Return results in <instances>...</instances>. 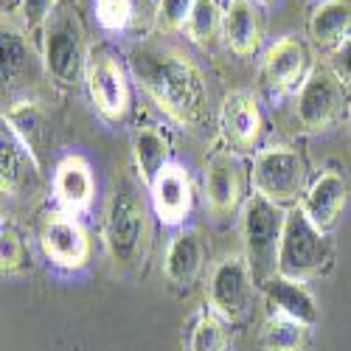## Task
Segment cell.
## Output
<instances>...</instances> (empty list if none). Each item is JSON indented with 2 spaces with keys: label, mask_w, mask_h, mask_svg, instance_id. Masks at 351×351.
<instances>
[{
  "label": "cell",
  "mask_w": 351,
  "mask_h": 351,
  "mask_svg": "<svg viewBox=\"0 0 351 351\" xmlns=\"http://www.w3.org/2000/svg\"><path fill=\"white\" fill-rule=\"evenodd\" d=\"M346 202H348V186L346 178L337 169H324L317 178L306 186L304 197L298 199V208L309 217V222L315 228H320L324 233H329L337 219L346 211Z\"/></svg>",
  "instance_id": "obj_16"
},
{
  "label": "cell",
  "mask_w": 351,
  "mask_h": 351,
  "mask_svg": "<svg viewBox=\"0 0 351 351\" xmlns=\"http://www.w3.org/2000/svg\"><path fill=\"white\" fill-rule=\"evenodd\" d=\"M222 14H225V6L219 0H197L194 12L186 23V37L197 45L214 43L217 34L222 37Z\"/></svg>",
  "instance_id": "obj_26"
},
{
  "label": "cell",
  "mask_w": 351,
  "mask_h": 351,
  "mask_svg": "<svg viewBox=\"0 0 351 351\" xmlns=\"http://www.w3.org/2000/svg\"><path fill=\"white\" fill-rule=\"evenodd\" d=\"M0 265H3V273L9 276L20 273L28 265L25 239L12 222H3V228H0Z\"/></svg>",
  "instance_id": "obj_29"
},
{
  "label": "cell",
  "mask_w": 351,
  "mask_h": 351,
  "mask_svg": "<svg viewBox=\"0 0 351 351\" xmlns=\"http://www.w3.org/2000/svg\"><path fill=\"white\" fill-rule=\"evenodd\" d=\"M141 90L169 121L199 130L208 121V82L186 51L166 40H141L127 53Z\"/></svg>",
  "instance_id": "obj_1"
},
{
  "label": "cell",
  "mask_w": 351,
  "mask_h": 351,
  "mask_svg": "<svg viewBox=\"0 0 351 351\" xmlns=\"http://www.w3.org/2000/svg\"><path fill=\"white\" fill-rule=\"evenodd\" d=\"M348 115H351V107H348Z\"/></svg>",
  "instance_id": "obj_33"
},
{
  "label": "cell",
  "mask_w": 351,
  "mask_h": 351,
  "mask_svg": "<svg viewBox=\"0 0 351 351\" xmlns=\"http://www.w3.org/2000/svg\"><path fill=\"white\" fill-rule=\"evenodd\" d=\"M130 146H132V169L143 186H149L158 178V171L171 163L169 160V141L155 124L135 127Z\"/></svg>",
  "instance_id": "obj_23"
},
{
  "label": "cell",
  "mask_w": 351,
  "mask_h": 351,
  "mask_svg": "<svg viewBox=\"0 0 351 351\" xmlns=\"http://www.w3.org/2000/svg\"><path fill=\"white\" fill-rule=\"evenodd\" d=\"M197 0H158V23L163 32H186V23L194 12Z\"/></svg>",
  "instance_id": "obj_30"
},
{
  "label": "cell",
  "mask_w": 351,
  "mask_h": 351,
  "mask_svg": "<svg viewBox=\"0 0 351 351\" xmlns=\"http://www.w3.org/2000/svg\"><path fill=\"white\" fill-rule=\"evenodd\" d=\"M309 332L312 326L270 312L267 320L261 324L258 343L261 351H309Z\"/></svg>",
  "instance_id": "obj_24"
},
{
  "label": "cell",
  "mask_w": 351,
  "mask_h": 351,
  "mask_svg": "<svg viewBox=\"0 0 351 351\" xmlns=\"http://www.w3.org/2000/svg\"><path fill=\"white\" fill-rule=\"evenodd\" d=\"M146 191H149V206L160 225L183 228L194 206V186L186 166L171 160L158 171V178L146 186Z\"/></svg>",
  "instance_id": "obj_14"
},
{
  "label": "cell",
  "mask_w": 351,
  "mask_h": 351,
  "mask_svg": "<svg viewBox=\"0 0 351 351\" xmlns=\"http://www.w3.org/2000/svg\"><path fill=\"white\" fill-rule=\"evenodd\" d=\"M261 37H265V20H261L258 0H228L222 14L225 48L239 60H247L261 48Z\"/></svg>",
  "instance_id": "obj_18"
},
{
  "label": "cell",
  "mask_w": 351,
  "mask_h": 351,
  "mask_svg": "<svg viewBox=\"0 0 351 351\" xmlns=\"http://www.w3.org/2000/svg\"><path fill=\"white\" fill-rule=\"evenodd\" d=\"M0 51H3V82H14L23 76L32 60V48H28L25 37L14 28L3 25V37H0Z\"/></svg>",
  "instance_id": "obj_27"
},
{
  "label": "cell",
  "mask_w": 351,
  "mask_h": 351,
  "mask_svg": "<svg viewBox=\"0 0 351 351\" xmlns=\"http://www.w3.org/2000/svg\"><path fill=\"white\" fill-rule=\"evenodd\" d=\"M284 219H287V208L261 194H250L239 208V230L245 242V256L250 261L258 284L276 273Z\"/></svg>",
  "instance_id": "obj_3"
},
{
  "label": "cell",
  "mask_w": 351,
  "mask_h": 351,
  "mask_svg": "<svg viewBox=\"0 0 351 351\" xmlns=\"http://www.w3.org/2000/svg\"><path fill=\"white\" fill-rule=\"evenodd\" d=\"M329 65L340 76V82L351 90V37H346L335 51H329Z\"/></svg>",
  "instance_id": "obj_32"
},
{
  "label": "cell",
  "mask_w": 351,
  "mask_h": 351,
  "mask_svg": "<svg viewBox=\"0 0 351 351\" xmlns=\"http://www.w3.org/2000/svg\"><path fill=\"white\" fill-rule=\"evenodd\" d=\"M306 32L317 48L335 51L351 37V0H315L306 17Z\"/></svg>",
  "instance_id": "obj_21"
},
{
  "label": "cell",
  "mask_w": 351,
  "mask_h": 351,
  "mask_svg": "<svg viewBox=\"0 0 351 351\" xmlns=\"http://www.w3.org/2000/svg\"><path fill=\"white\" fill-rule=\"evenodd\" d=\"M309 48L301 37L287 34L281 40H276L267 51L265 60H261V84L270 96H284L298 90L301 82L309 73Z\"/></svg>",
  "instance_id": "obj_12"
},
{
  "label": "cell",
  "mask_w": 351,
  "mask_h": 351,
  "mask_svg": "<svg viewBox=\"0 0 351 351\" xmlns=\"http://www.w3.org/2000/svg\"><path fill=\"white\" fill-rule=\"evenodd\" d=\"M219 132L230 152H258L265 135V115L250 90H230L219 107Z\"/></svg>",
  "instance_id": "obj_11"
},
{
  "label": "cell",
  "mask_w": 351,
  "mask_h": 351,
  "mask_svg": "<svg viewBox=\"0 0 351 351\" xmlns=\"http://www.w3.org/2000/svg\"><path fill=\"white\" fill-rule=\"evenodd\" d=\"M3 124L25 143V149L43 163V152L51 141V124L48 115L37 101H14L9 110H3Z\"/></svg>",
  "instance_id": "obj_22"
},
{
  "label": "cell",
  "mask_w": 351,
  "mask_h": 351,
  "mask_svg": "<svg viewBox=\"0 0 351 351\" xmlns=\"http://www.w3.org/2000/svg\"><path fill=\"white\" fill-rule=\"evenodd\" d=\"M202 191H206V206L219 217L237 214L242 208L247 197H245V169L237 152L219 149L208 158Z\"/></svg>",
  "instance_id": "obj_13"
},
{
  "label": "cell",
  "mask_w": 351,
  "mask_h": 351,
  "mask_svg": "<svg viewBox=\"0 0 351 351\" xmlns=\"http://www.w3.org/2000/svg\"><path fill=\"white\" fill-rule=\"evenodd\" d=\"M93 12L107 34H124L135 20V0H93Z\"/></svg>",
  "instance_id": "obj_28"
},
{
  "label": "cell",
  "mask_w": 351,
  "mask_h": 351,
  "mask_svg": "<svg viewBox=\"0 0 351 351\" xmlns=\"http://www.w3.org/2000/svg\"><path fill=\"white\" fill-rule=\"evenodd\" d=\"M56 9H60V0H20V14L28 32H43Z\"/></svg>",
  "instance_id": "obj_31"
},
{
  "label": "cell",
  "mask_w": 351,
  "mask_h": 351,
  "mask_svg": "<svg viewBox=\"0 0 351 351\" xmlns=\"http://www.w3.org/2000/svg\"><path fill=\"white\" fill-rule=\"evenodd\" d=\"M84 90L90 96L93 110L107 124H121L130 107L132 90L124 62L104 45H93L87 51V68H84Z\"/></svg>",
  "instance_id": "obj_6"
},
{
  "label": "cell",
  "mask_w": 351,
  "mask_h": 351,
  "mask_svg": "<svg viewBox=\"0 0 351 351\" xmlns=\"http://www.w3.org/2000/svg\"><path fill=\"white\" fill-rule=\"evenodd\" d=\"M37 239L48 265H53L56 270L76 273L90 261V237L76 214H68L62 208L45 211L37 228Z\"/></svg>",
  "instance_id": "obj_10"
},
{
  "label": "cell",
  "mask_w": 351,
  "mask_h": 351,
  "mask_svg": "<svg viewBox=\"0 0 351 351\" xmlns=\"http://www.w3.org/2000/svg\"><path fill=\"white\" fill-rule=\"evenodd\" d=\"M40 180H43V163L3 124V130H0V186H3V194L23 197L34 191Z\"/></svg>",
  "instance_id": "obj_17"
},
{
  "label": "cell",
  "mask_w": 351,
  "mask_h": 351,
  "mask_svg": "<svg viewBox=\"0 0 351 351\" xmlns=\"http://www.w3.org/2000/svg\"><path fill=\"white\" fill-rule=\"evenodd\" d=\"M51 191L56 208H62L68 214H84L90 211L93 197H96V174L93 166L87 163V158L68 152L56 160L53 178H51Z\"/></svg>",
  "instance_id": "obj_15"
},
{
  "label": "cell",
  "mask_w": 351,
  "mask_h": 351,
  "mask_svg": "<svg viewBox=\"0 0 351 351\" xmlns=\"http://www.w3.org/2000/svg\"><path fill=\"white\" fill-rule=\"evenodd\" d=\"M87 51H90V48H84L79 20L71 12H65V9H56L53 17L43 28V62H45V73L60 87H73L79 82L84 84Z\"/></svg>",
  "instance_id": "obj_8"
},
{
  "label": "cell",
  "mask_w": 351,
  "mask_h": 351,
  "mask_svg": "<svg viewBox=\"0 0 351 351\" xmlns=\"http://www.w3.org/2000/svg\"><path fill=\"white\" fill-rule=\"evenodd\" d=\"M186 351H230V335H228V320H222L208 306L199 309L186 337Z\"/></svg>",
  "instance_id": "obj_25"
},
{
  "label": "cell",
  "mask_w": 351,
  "mask_h": 351,
  "mask_svg": "<svg viewBox=\"0 0 351 351\" xmlns=\"http://www.w3.org/2000/svg\"><path fill=\"white\" fill-rule=\"evenodd\" d=\"M250 183H253L256 194L278 202V206L298 202L309 186L306 160L301 158L298 149H292L287 143L261 146V149L253 155Z\"/></svg>",
  "instance_id": "obj_4"
},
{
  "label": "cell",
  "mask_w": 351,
  "mask_h": 351,
  "mask_svg": "<svg viewBox=\"0 0 351 351\" xmlns=\"http://www.w3.org/2000/svg\"><path fill=\"white\" fill-rule=\"evenodd\" d=\"M141 186L138 174L115 178L104 208V245L110 261L121 273H138L149 247V206Z\"/></svg>",
  "instance_id": "obj_2"
},
{
  "label": "cell",
  "mask_w": 351,
  "mask_h": 351,
  "mask_svg": "<svg viewBox=\"0 0 351 351\" xmlns=\"http://www.w3.org/2000/svg\"><path fill=\"white\" fill-rule=\"evenodd\" d=\"M348 87L332 71V65H312L306 79L295 90V119L306 132H326L332 130L346 107H351Z\"/></svg>",
  "instance_id": "obj_7"
},
{
  "label": "cell",
  "mask_w": 351,
  "mask_h": 351,
  "mask_svg": "<svg viewBox=\"0 0 351 351\" xmlns=\"http://www.w3.org/2000/svg\"><path fill=\"white\" fill-rule=\"evenodd\" d=\"M261 292L267 298V306L273 315H284V317H292L298 324H306V326H315L317 317H320V306L312 295V289L306 287V281H298V278H287V276H278L273 273L270 278H265L258 284Z\"/></svg>",
  "instance_id": "obj_20"
},
{
  "label": "cell",
  "mask_w": 351,
  "mask_h": 351,
  "mask_svg": "<svg viewBox=\"0 0 351 351\" xmlns=\"http://www.w3.org/2000/svg\"><path fill=\"white\" fill-rule=\"evenodd\" d=\"M253 284H256V273L245 253L219 256L208 273V287H206L208 309L217 312L228 324H237L250 309Z\"/></svg>",
  "instance_id": "obj_9"
},
{
  "label": "cell",
  "mask_w": 351,
  "mask_h": 351,
  "mask_svg": "<svg viewBox=\"0 0 351 351\" xmlns=\"http://www.w3.org/2000/svg\"><path fill=\"white\" fill-rule=\"evenodd\" d=\"M326 261H329L326 233L320 228H315L298 206L287 208L278 258H276V273L287 276V278L309 281L326 267Z\"/></svg>",
  "instance_id": "obj_5"
},
{
  "label": "cell",
  "mask_w": 351,
  "mask_h": 351,
  "mask_svg": "<svg viewBox=\"0 0 351 351\" xmlns=\"http://www.w3.org/2000/svg\"><path fill=\"white\" fill-rule=\"evenodd\" d=\"M206 270V242L202 233L191 225H183L171 233L163 256V276L174 287H191Z\"/></svg>",
  "instance_id": "obj_19"
}]
</instances>
